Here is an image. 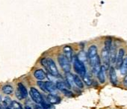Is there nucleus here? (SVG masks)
I'll return each instance as SVG.
<instances>
[{"mask_svg":"<svg viewBox=\"0 0 127 109\" xmlns=\"http://www.w3.org/2000/svg\"><path fill=\"white\" fill-rule=\"evenodd\" d=\"M41 64L44 67V68L49 73L50 75H52L54 77L59 76L58 70L55 65V63L54 61L51 58H43L40 61Z\"/></svg>","mask_w":127,"mask_h":109,"instance_id":"f257e3e1","label":"nucleus"},{"mask_svg":"<svg viewBox=\"0 0 127 109\" xmlns=\"http://www.w3.org/2000/svg\"><path fill=\"white\" fill-rule=\"evenodd\" d=\"M88 58L89 64H90L91 67L93 68L94 66L95 65V64L96 63V61H98V59L99 58V56L98 55V54H97V47H96V46L91 45L88 48Z\"/></svg>","mask_w":127,"mask_h":109,"instance_id":"f03ea898","label":"nucleus"},{"mask_svg":"<svg viewBox=\"0 0 127 109\" xmlns=\"http://www.w3.org/2000/svg\"><path fill=\"white\" fill-rule=\"evenodd\" d=\"M73 69L76 73H77L82 78H83L86 74V67L85 66V64L81 61L77 56L73 58Z\"/></svg>","mask_w":127,"mask_h":109,"instance_id":"7ed1b4c3","label":"nucleus"},{"mask_svg":"<svg viewBox=\"0 0 127 109\" xmlns=\"http://www.w3.org/2000/svg\"><path fill=\"white\" fill-rule=\"evenodd\" d=\"M58 61L61 69L65 73H69L71 70L70 61L67 59V58L64 54H59L58 57Z\"/></svg>","mask_w":127,"mask_h":109,"instance_id":"20e7f679","label":"nucleus"},{"mask_svg":"<svg viewBox=\"0 0 127 109\" xmlns=\"http://www.w3.org/2000/svg\"><path fill=\"white\" fill-rule=\"evenodd\" d=\"M30 96L32 99V100L37 103V104H40L41 105L42 102H43V98L42 96V95L40 94V93L34 87H31L30 89Z\"/></svg>","mask_w":127,"mask_h":109,"instance_id":"39448f33","label":"nucleus"},{"mask_svg":"<svg viewBox=\"0 0 127 109\" xmlns=\"http://www.w3.org/2000/svg\"><path fill=\"white\" fill-rule=\"evenodd\" d=\"M102 61L104 63V66L105 68L109 67V64H110V51H108L107 49H105V48H103L102 49Z\"/></svg>","mask_w":127,"mask_h":109,"instance_id":"423d86ee","label":"nucleus"},{"mask_svg":"<svg viewBox=\"0 0 127 109\" xmlns=\"http://www.w3.org/2000/svg\"><path fill=\"white\" fill-rule=\"evenodd\" d=\"M124 54H125V51L123 49H120L117 52V60H116V68L119 69L120 68L123 61L124 60Z\"/></svg>","mask_w":127,"mask_h":109,"instance_id":"0eeeda50","label":"nucleus"},{"mask_svg":"<svg viewBox=\"0 0 127 109\" xmlns=\"http://www.w3.org/2000/svg\"><path fill=\"white\" fill-rule=\"evenodd\" d=\"M64 54L67 58V59L71 62L73 61V49L70 46H65L63 49Z\"/></svg>","mask_w":127,"mask_h":109,"instance_id":"6e6552de","label":"nucleus"},{"mask_svg":"<svg viewBox=\"0 0 127 109\" xmlns=\"http://www.w3.org/2000/svg\"><path fill=\"white\" fill-rule=\"evenodd\" d=\"M109 79L112 84L117 85V76L114 67H110L109 68Z\"/></svg>","mask_w":127,"mask_h":109,"instance_id":"1a4fd4ad","label":"nucleus"},{"mask_svg":"<svg viewBox=\"0 0 127 109\" xmlns=\"http://www.w3.org/2000/svg\"><path fill=\"white\" fill-rule=\"evenodd\" d=\"M46 99H47V102H49L51 105L58 104L61 101V99L59 96L55 94H50V93L46 96Z\"/></svg>","mask_w":127,"mask_h":109,"instance_id":"9d476101","label":"nucleus"},{"mask_svg":"<svg viewBox=\"0 0 127 109\" xmlns=\"http://www.w3.org/2000/svg\"><path fill=\"white\" fill-rule=\"evenodd\" d=\"M45 84H46V88L47 90V92L49 93L50 94H55L57 92L58 88L53 82L48 81L45 82Z\"/></svg>","mask_w":127,"mask_h":109,"instance_id":"9b49d317","label":"nucleus"},{"mask_svg":"<svg viewBox=\"0 0 127 109\" xmlns=\"http://www.w3.org/2000/svg\"><path fill=\"white\" fill-rule=\"evenodd\" d=\"M34 76L38 81H43L45 79H46V77H47L46 73L41 69L35 70L34 73Z\"/></svg>","mask_w":127,"mask_h":109,"instance_id":"f8f14e48","label":"nucleus"},{"mask_svg":"<svg viewBox=\"0 0 127 109\" xmlns=\"http://www.w3.org/2000/svg\"><path fill=\"white\" fill-rule=\"evenodd\" d=\"M55 85L58 88V90H63L64 89H70L71 87V86L68 84L67 82H62V81H58L55 83Z\"/></svg>","mask_w":127,"mask_h":109,"instance_id":"ddd939ff","label":"nucleus"},{"mask_svg":"<svg viewBox=\"0 0 127 109\" xmlns=\"http://www.w3.org/2000/svg\"><path fill=\"white\" fill-rule=\"evenodd\" d=\"M105 70H106V68L105 67V66H102V68H101L100 71L96 75L97 79H98V80L99 81V82L101 84H104L105 82Z\"/></svg>","mask_w":127,"mask_h":109,"instance_id":"4468645a","label":"nucleus"},{"mask_svg":"<svg viewBox=\"0 0 127 109\" xmlns=\"http://www.w3.org/2000/svg\"><path fill=\"white\" fill-rule=\"evenodd\" d=\"M117 55V52L116 51V47L112 46L111 50H110V61L112 64L116 63Z\"/></svg>","mask_w":127,"mask_h":109,"instance_id":"2eb2a0df","label":"nucleus"},{"mask_svg":"<svg viewBox=\"0 0 127 109\" xmlns=\"http://www.w3.org/2000/svg\"><path fill=\"white\" fill-rule=\"evenodd\" d=\"M65 79H66V82H68V84L72 87L73 85L75 84L74 82V75H73L71 73H65Z\"/></svg>","mask_w":127,"mask_h":109,"instance_id":"dca6fc26","label":"nucleus"},{"mask_svg":"<svg viewBox=\"0 0 127 109\" xmlns=\"http://www.w3.org/2000/svg\"><path fill=\"white\" fill-rule=\"evenodd\" d=\"M17 90L20 92V93L22 94V96H23V98H26L28 96V90H27V89L26 88V87L22 83H19L18 84Z\"/></svg>","mask_w":127,"mask_h":109,"instance_id":"f3484780","label":"nucleus"},{"mask_svg":"<svg viewBox=\"0 0 127 109\" xmlns=\"http://www.w3.org/2000/svg\"><path fill=\"white\" fill-rule=\"evenodd\" d=\"M120 71L122 75H126L127 74V56L124 58L123 64L120 68Z\"/></svg>","mask_w":127,"mask_h":109,"instance_id":"a211bd4d","label":"nucleus"},{"mask_svg":"<svg viewBox=\"0 0 127 109\" xmlns=\"http://www.w3.org/2000/svg\"><path fill=\"white\" fill-rule=\"evenodd\" d=\"M102 68V66H101V60H100V58L98 59V61H96V63L95 64V65L94 66V67L92 68V70H93V73L95 74V75H97L98 73L100 71Z\"/></svg>","mask_w":127,"mask_h":109,"instance_id":"6ab92c4d","label":"nucleus"},{"mask_svg":"<svg viewBox=\"0 0 127 109\" xmlns=\"http://www.w3.org/2000/svg\"><path fill=\"white\" fill-rule=\"evenodd\" d=\"M74 82H75V84L79 88H83L84 87V84L78 75H74Z\"/></svg>","mask_w":127,"mask_h":109,"instance_id":"aec40b11","label":"nucleus"},{"mask_svg":"<svg viewBox=\"0 0 127 109\" xmlns=\"http://www.w3.org/2000/svg\"><path fill=\"white\" fill-rule=\"evenodd\" d=\"M77 58L81 61H82L83 63L87 61L88 60V54H86L84 51H81L77 55Z\"/></svg>","mask_w":127,"mask_h":109,"instance_id":"412c9836","label":"nucleus"},{"mask_svg":"<svg viewBox=\"0 0 127 109\" xmlns=\"http://www.w3.org/2000/svg\"><path fill=\"white\" fill-rule=\"evenodd\" d=\"M2 92L5 94H11L14 91V88L11 85H5L2 89Z\"/></svg>","mask_w":127,"mask_h":109,"instance_id":"4be33fe9","label":"nucleus"},{"mask_svg":"<svg viewBox=\"0 0 127 109\" xmlns=\"http://www.w3.org/2000/svg\"><path fill=\"white\" fill-rule=\"evenodd\" d=\"M112 47V40L111 38H107L104 43V48L108 51H110Z\"/></svg>","mask_w":127,"mask_h":109,"instance_id":"5701e85b","label":"nucleus"},{"mask_svg":"<svg viewBox=\"0 0 127 109\" xmlns=\"http://www.w3.org/2000/svg\"><path fill=\"white\" fill-rule=\"evenodd\" d=\"M82 79H83V82H85V84L86 85L91 86V85L92 84V79H91V78L90 77L89 75L86 74Z\"/></svg>","mask_w":127,"mask_h":109,"instance_id":"b1692460","label":"nucleus"},{"mask_svg":"<svg viewBox=\"0 0 127 109\" xmlns=\"http://www.w3.org/2000/svg\"><path fill=\"white\" fill-rule=\"evenodd\" d=\"M12 103V101L11 99L9 98V97H5L4 99V100L2 101V107H5V108H7V107H10Z\"/></svg>","mask_w":127,"mask_h":109,"instance_id":"393cba45","label":"nucleus"},{"mask_svg":"<svg viewBox=\"0 0 127 109\" xmlns=\"http://www.w3.org/2000/svg\"><path fill=\"white\" fill-rule=\"evenodd\" d=\"M10 107H11L12 109H23V108H22L21 105H20L19 102H16V101H12V103H11V105Z\"/></svg>","mask_w":127,"mask_h":109,"instance_id":"a878e982","label":"nucleus"},{"mask_svg":"<svg viewBox=\"0 0 127 109\" xmlns=\"http://www.w3.org/2000/svg\"><path fill=\"white\" fill-rule=\"evenodd\" d=\"M61 92L63 93V94L64 95L67 97H73V93L71 90H70L69 89H64L61 90Z\"/></svg>","mask_w":127,"mask_h":109,"instance_id":"bb28decb","label":"nucleus"},{"mask_svg":"<svg viewBox=\"0 0 127 109\" xmlns=\"http://www.w3.org/2000/svg\"><path fill=\"white\" fill-rule=\"evenodd\" d=\"M37 84L38 87H39L43 91H44V92H46V93H48V92H47V90H46V88L45 82H43V81H38Z\"/></svg>","mask_w":127,"mask_h":109,"instance_id":"cd10ccee","label":"nucleus"},{"mask_svg":"<svg viewBox=\"0 0 127 109\" xmlns=\"http://www.w3.org/2000/svg\"><path fill=\"white\" fill-rule=\"evenodd\" d=\"M41 106H42V108H43V109H51L53 108L51 104H49V102H45L44 101L42 102Z\"/></svg>","mask_w":127,"mask_h":109,"instance_id":"c85d7f7f","label":"nucleus"},{"mask_svg":"<svg viewBox=\"0 0 127 109\" xmlns=\"http://www.w3.org/2000/svg\"><path fill=\"white\" fill-rule=\"evenodd\" d=\"M16 96H17V99H20V100H21V99H24V98H23V96H22V94L20 93V92L18 90L16 91Z\"/></svg>","mask_w":127,"mask_h":109,"instance_id":"c756f323","label":"nucleus"},{"mask_svg":"<svg viewBox=\"0 0 127 109\" xmlns=\"http://www.w3.org/2000/svg\"><path fill=\"white\" fill-rule=\"evenodd\" d=\"M123 84H124L126 87H127V74L125 76V77H124V79H123Z\"/></svg>","mask_w":127,"mask_h":109,"instance_id":"7c9ffc66","label":"nucleus"},{"mask_svg":"<svg viewBox=\"0 0 127 109\" xmlns=\"http://www.w3.org/2000/svg\"><path fill=\"white\" fill-rule=\"evenodd\" d=\"M2 107V101L1 99V97H0V108Z\"/></svg>","mask_w":127,"mask_h":109,"instance_id":"2f4dec72","label":"nucleus"},{"mask_svg":"<svg viewBox=\"0 0 127 109\" xmlns=\"http://www.w3.org/2000/svg\"><path fill=\"white\" fill-rule=\"evenodd\" d=\"M26 109H32V108L31 107H29V106H26Z\"/></svg>","mask_w":127,"mask_h":109,"instance_id":"473e14b6","label":"nucleus"},{"mask_svg":"<svg viewBox=\"0 0 127 109\" xmlns=\"http://www.w3.org/2000/svg\"><path fill=\"white\" fill-rule=\"evenodd\" d=\"M5 109H12L11 107H7V108H5Z\"/></svg>","mask_w":127,"mask_h":109,"instance_id":"72a5a7b5","label":"nucleus"},{"mask_svg":"<svg viewBox=\"0 0 127 109\" xmlns=\"http://www.w3.org/2000/svg\"><path fill=\"white\" fill-rule=\"evenodd\" d=\"M0 109H5V107H2V108H0Z\"/></svg>","mask_w":127,"mask_h":109,"instance_id":"f704fd0d","label":"nucleus"}]
</instances>
